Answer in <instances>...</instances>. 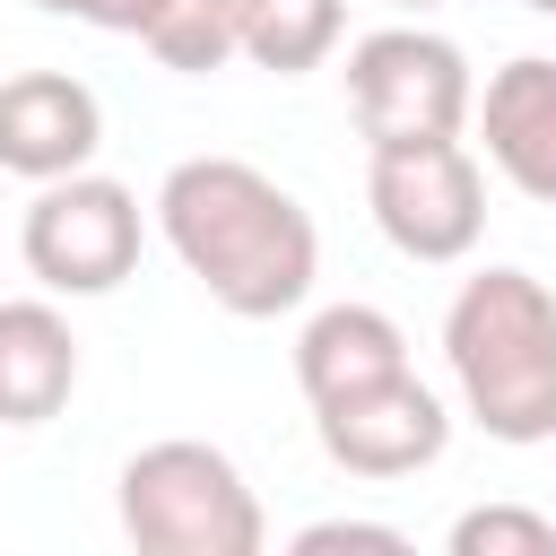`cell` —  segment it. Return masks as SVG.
Wrapping results in <instances>:
<instances>
[{"label": "cell", "instance_id": "15", "mask_svg": "<svg viewBox=\"0 0 556 556\" xmlns=\"http://www.w3.org/2000/svg\"><path fill=\"white\" fill-rule=\"evenodd\" d=\"M330 547L400 556V547H408V530H391V521H313V530H295V556H330Z\"/></svg>", "mask_w": 556, "mask_h": 556}, {"label": "cell", "instance_id": "9", "mask_svg": "<svg viewBox=\"0 0 556 556\" xmlns=\"http://www.w3.org/2000/svg\"><path fill=\"white\" fill-rule=\"evenodd\" d=\"M469 113H478V130H486V165H495L521 200L556 208V61H539V52L504 61Z\"/></svg>", "mask_w": 556, "mask_h": 556}, {"label": "cell", "instance_id": "17", "mask_svg": "<svg viewBox=\"0 0 556 556\" xmlns=\"http://www.w3.org/2000/svg\"><path fill=\"white\" fill-rule=\"evenodd\" d=\"M521 9H539V17H556V0H521Z\"/></svg>", "mask_w": 556, "mask_h": 556}, {"label": "cell", "instance_id": "13", "mask_svg": "<svg viewBox=\"0 0 556 556\" xmlns=\"http://www.w3.org/2000/svg\"><path fill=\"white\" fill-rule=\"evenodd\" d=\"M139 43L182 70V78H208L235 61V0H156V17L139 26Z\"/></svg>", "mask_w": 556, "mask_h": 556}, {"label": "cell", "instance_id": "16", "mask_svg": "<svg viewBox=\"0 0 556 556\" xmlns=\"http://www.w3.org/2000/svg\"><path fill=\"white\" fill-rule=\"evenodd\" d=\"M52 17H78V26H104V35H139L156 17V0H35Z\"/></svg>", "mask_w": 556, "mask_h": 556}, {"label": "cell", "instance_id": "1", "mask_svg": "<svg viewBox=\"0 0 556 556\" xmlns=\"http://www.w3.org/2000/svg\"><path fill=\"white\" fill-rule=\"evenodd\" d=\"M156 226L174 261L226 304L235 321H278L321 278V235L287 182H269L243 156H182L156 191Z\"/></svg>", "mask_w": 556, "mask_h": 556}, {"label": "cell", "instance_id": "2", "mask_svg": "<svg viewBox=\"0 0 556 556\" xmlns=\"http://www.w3.org/2000/svg\"><path fill=\"white\" fill-rule=\"evenodd\" d=\"M443 365L460 382V408L495 443H547L556 434V295L530 269H478L460 278L443 313Z\"/></svg>", "mask_w": 556, "mask_h": 556}, {"label": "cell", "instance_id": "4", "mask_svg": "<svg viewBox=\"0 0 556 556\" xmlns=\"http://www.w3.org/2000/svg\"><path fill=\"white\" fill-rule=\"evenodd\" d=\"M348 104L365 148H408V139H460L478 87L469 52L434 26H374L348 43Z\"/></svg>", "mask_w": 556, "mask_h": 556}, {"label": "cell", "instance_id": "14", "mask_svg": "<svg viewBox=\"0 0 556 556\" xmlns=\"http://www.w3.org/2000/svg\"><path fill=\"white\" fill-rule=\"evenodd\" d=\"M452 556H556V513L530 504H469L452 521Z\"/></svg>", "mask_w": 556, "mask_h": 556}, {"label": "cell", "instance_id": "7", "mask_svg": "<svg viewBox=\"0 0 556 556\" xmlns=\"http://www.w3.org/2000/svg\"><path fill=\"white\" fill-rule=\"evenodd\" d=\"M313 434H321V452H330L348 478H417V469L443 460L452 408L400 365V374H382V382H356V391L321 400V408H313Z\"/></svg>", "mask_w": 556, "mask_h": 556}, {"label": "cell", "instance_id": "5", "mask_svg": "<svg viewBox=\"0 0 556 556\" xmlns=\"http://www.w3.org/2000/svg\"><path fill=\"white\" fill-rule=\"evenodd\" d=\"M17 252L43 295H113L139 269V191L113 174H52L17 226Z\"/></svg>", "mask_w": 556, "mask_h": 556}, {"label": "cell", "instance_id": "8", "mask_svg": "<svg viewBox=\"0 0 556 556\" xmlns=\"http://www.w3.org/2000/svg\"><path fill=\"white\" fill-rule=\"evenodd\" d=\"M96 148H104V104L87 78H70V70L0 78V174L52 182V174H78Z\"/></svg>", "mask_w": 556, "mask_h": 556}, {"label": "cell", "instance_id": "10", "mask_svg": "<svg viewBox=\"0 0 556 556\" xmlns=\"http://www.w3.org/2000/svg\"><path fill=\"white\" fill-rule=\"evenodd\" d=\"M78 391V339L43 295L0 304V426H43Z\"/></svg>", "mask_w": 556, "mask_h": 556}, {"label": "cell", "instance_id": "12", "mask_svg": "<svg viewBox=\"0 0 556 556\" xmlns=\"http://www.w3.org/2000/svg\"><path fill=\"white\" fill-rule=\"evenodd\" d=\"M348 35V9L339 0H235V52L278 70V78H304L339 52Z\"/></svg>", "mask_w": 556, "mask_h": 556}, {"label": "cell", "instance_id": "3", "mask_svg": "<svg viewBox=\"0 0 556 556\" xmlns=\"http://www.w3.org/2000/svg\"><path fill=\"white\" fill-rule=\"evenodd\" d=\"M113 504H122V539L139 556H261V539H269L243 469L191 434L130 452Z\"/></svg>", "mask_w": 556, "mask_h": 556}, {"label": "cell", "instance_id": "11", "mask_svg": "<svg viewBox=\"0 0 556 556\" xmlns=\"http://www.w3.org/2000/svg\"><path fill=\"white\" fill-rule=\"evenodd\" d=\"M400 365H408V330L382 304H321L304 321V339H295V382H304L313 408L356 391V382H382Z\"/></svg>", "mask_w": 556, "mask_h": 556}, {"label": "cell", "instance_id": "18", "mask_svg": "<svg viewBox=\"0 0 556 556\" xmlns=\"http://www.w3.org/2000/svg\"><path fill=\"white\" fill-rule=\"evenodd\" d=\"M391 9H443V0H391Z\"/></svg>", "mask_w": 556, "mask_h": 556}, {"label": "cell", "instance_id": "6", "mask_svg": "<svg viewBox=\"0 0 556 556\" xmlns=\"http://www.w3.org/2000/svg\"><path fill=\"white\" fill-rule=\"evenodd\" d=\"M374 226L391 235V252L408 261H469L486 235V174L460 139H408V148H374L365 174Z\"/></svg>", "mask_w": 556, "mask_h": 556}]
</instances>
